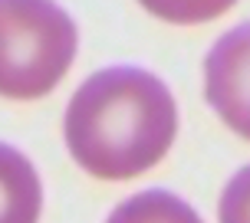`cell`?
Returning <instances> with one entry per match:
<instances>
[{
	"label": "cell",
	"mask_w": 250,
	"mask_h": 223,
	"mask_svg": "<svg viewBox=\"0 0 250 223\" xmlns=\"http://www.w3.org/2000/svg\"><path fill=\"white\" fill-rule=\"evenodd\" d=\"M73 161L102 181H128L162 161L178 135V105L158 75L112 66L79 86L62 118Z\"/></svg>",
	"instance_id": "6da1fadb"
},
{
	"label": "cell",
	"mask_w": 250,
	"mask_h": 223,
	"mask_svg": "<svg viewBox=\"0 0 250 223\" xmlns=\"http://www.w3.org/2000/svg\"><path fill=\"white\" fill-rule=\"evenodd\" d=\"M204 95L221 122L250 141V23L227 30L204 59Z\"/></svg>",
	"instance_id": "3957f363"
},
{
	"label": "cell",
	"mask_w": 250,
	"mask_h": 223,
	"mask_svg": "<svg viewBox=\"0 0 250 223\" xmlns=\"http://www.w3.org/2000/svg\"><path fill=\"white\" fill-rule=\"evenodd\" d=\"M79 33L56 3L0 0V95L40 99L76 59Z\"/></svg>",
	"instance_id": "7a4b0ae2"
},
{
	"label": "cell",
	"mask_w": 250,
	"mask_h": 223,
	"mask_svg": "<svg viewBox=\"0 0 250 223\" xmlns=\"http://www.w3.org/2000/svg\"><path fill=\"white\" fill-rule=\"evenodd\" d=\"M43 187L26 154L0 141V223H37Z\"/></svg>",
	"instance_id": "277c9868"
},
{
	"label": "cell",
	"mask_w": 250,
	"mask_h": 223,
	"mask_svg": "<svg viewBox=\"0 0 250 223\" xmlns=\"http://www.w3.org/2000/svg\"><path fill=\"white\" fill-rule=\"evenodd\" d=\"M105 223H204L191 204L168 190H142L112 210Z\"/></svg>",
	"instance_id": "5b68a950"
},
{
	"label": "cell",
	"mask_w": 250,
	"mask_h": 223,
	"mask_svg": "<svg viewBox=\"0 0 250 223\" xmlns=\"http://www.w3.org/2000/svg\"><path fill=\"white\" fill-rule=\"evenodd\" d=\"M221 223H250V164L240 167L230 184L221 194V207H217Z\"/></svg>",
	"instance_id": "8992f818"
}]
</instances>
